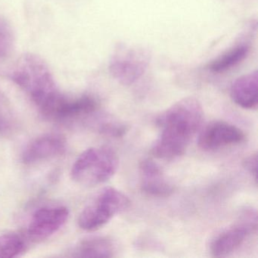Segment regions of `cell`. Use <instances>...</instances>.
Masks as SVG:
<instances>
[{
	"mask_svg": "<svg viewBox=\"0 0 258 258\" xmlns=\"http://www.w3.org/2000/svg\"><path fill=\"white\" fill-rule=\"evenodd\" d=\"M203 109L195 98H185L157 117L160 135L152 153L155 158L172 160L185 153L192 137L200 129Z\"/></svg>",
	"mask_w": 258,
	"mask_h": 258,
	"instance_id": "cell-1",
	"label": "cell"
},
{
	"mask_svg": "<svg viewBox=\"0 0 258 258\" xmlns=\"http://www.w3.org/2000/svg\"><path fill=\"white\" fill-rule=\"evenodd\" d=\"M11 79L30 96L40 111L61 93L47 64L35 54L26 53L19 58Z\"/></svg>",
	"mask_w": 258,
	"mask_h": 258,
	"instance_id": "cell-2",
	"label": "cell"
},
{
	"mask_svg": "<svg viewBox=\"0 0 258 258\" xmlns=\"http://www.w3.org/2000/svg\"><path fill=\"white\" fill-rule=\"evenodd\" d=\"M119 160L111 148H90L72 166V179L85 186L99 185L111 179L118 168Z\"/></svg>",
	"mask_w": 258,
	"mask_h": 258,
	"instance_id": "cell-3",
	"label": "cell"
},
{
	"mask_svg": "<svg viewBox=\"0 0 258 258\" xmlns=\"http://www.w3.org/2000/svg\"><path fill=\"white\" fill-rule=\"evenodd\" d=\"M131 205L129 198L113 187L99 190L86 205L78 217L83 230L93 232L108 223L114 216L121 214Z\"/></svg>",
	"mask_w": 258,
	"mask_h": 258,
	"instance_id": "cell-4",
	"label": "cell"
},
{
	"mask_svg": "<svg viewBox=\"0 0 258 258\" xmlns=\"http://www.w3.org/2000/svg\"><path fill=\"white\" fill-rule=\"evenodd\" d=\"M256 211H244L233 226L219 234L213 240L211 244V253L217 257L230 254L244 243L250 234L256 232Z\"/></svg>",
	"mask_w": 258,
	"mask_h": 258,
	"instance_id": "cell-5",
	"label": "cell"
},
{
	"mask_svg": "<svg viewBox=\"0 0 258 258\" xmlns=\"http://www.w3.org/2000/svg\"><path fill=\"white\" fill-rule=\"evenodd\" d=\"M149 57L141 49L119 48L110 61L111 75L123 85L138 81L147 69Z\"/></svg>",
	"mask_w": 258,
	"mask_h": 258,
	"instance_id": "cell-6",
	"label": "cell"
},
{
	"mask_svg": "<svg viewBox=\"0 0 258 258\" xmlns=\"http://www.w3.org/2000/svg\"><path fill=\"white\" fill-rule=\"evenodd\" d=\"M98 103L94 98L87 95L70 98L60 93L41 114L50 120L64 121L88 115L96 111Z\"/></svg>",
	"mask_w": 258,
	"mask_h": 258,
	"instance_id": "cell-7",
	"label": "cell"
},
{
	"mask_svg": "<svg viewBox=\"0 0 258 258\" xmlns=\"http://www.w3.org/2000/svg\"><path fill=\"white\" fill-rule=\"evenodd\" d=\"M69 211L66 207H47L34 212L30 220L28 235L34 241L44 240L58 232L67 222Z\"/></svg>",
	"mask_w": 258,
	"mask_h": 258,
	"instance_id": "cell-8",
	"label": "cell"
},
{
	"mask_svg": "<svg viewBox=\"0 0 258 258\" xmlns=\"http://www.w3.org/2000/svg\"><path fill=\"white\" fill-rule=\"evenodd\" d=\"M245 140V134L232 123L217 120L209 123L199 137V147L205 151H212L231 145L238 144Z\"/></svg>",
	"mask_w": 258,
	"mask_h": 258,
	"instance_id": "cell-9",
	"label": "cell"
},
{
	"mask_svg": "<svg viewBox=\"0 0 258 258\" xmlns=\"http://www.w3.org/2000/svg\"><path fill=\"white\" fill-rule=\"evenodd\" d=\"M66 141L58 134H44L31 142L24 150L22 161L33 165L63 155L66 152Z\"/></svg>",
	"mask_w": 258,
	"mask_h": 258,
	"instance_id": "cell-10",
	"label": "cell"
},
{
	"mask_svg": "<svg viewBox=\"0 0 258 258\" xmlns=\"http://www.w3.org/2000/svg\"><path fill=\"white\" fill-rule=\"evenodd\" d=\"M142 191L154 197H168L173 192V185L166 180L161 167L152 160L146 159L140 165Z\"/></svg>",
	"mask_w": 258,
	"mask_h": 258,
	"instance_id": "cell-11",
	"label": "cell"
},
{
	"mask_svg": "<svg viewBox=\"0 0 258 258\" xmlns=\"http://www.w3.org/2000/svg\"><path fill=\"white\" fill-rule=\"evenodd\" d=\"M232 101L244 109H253L258 103L257 71L243 75L232 84L230 90Z\"/></svg>",
	"mask_w": 258,
	"mask_h": 258,
	"instance_id": "cell-12",
	"label": "cell"
},
{
	"mask_svg": "<svg viewBox=\"0 0 258 258\" xmlns=\"http://www.w3.org/2000/svg\"><path fill=\"white\" fill-rule=\"evenodd\" d=\"M114 251L111 240L105 237H91L78 242L70 253L74 257H111Z\"/></svg>",
	"mask_w": 258,
	"mask_h": 258,
	"instance_id": "cell-13",
	"label": "cell"
},
{
	"mask_svg": "<svg viewBox=\"0 0 258 258\" xmlns=\"http://www.w3.org/2000/svg\"><path fill=\"white\" fill-rule=\"evenodd\" d=\"M249 52V46L241 44L229 49L207 66V69L214 73H221L232 69L244 61Z\"/></svg>",
	"mask_w": 258,
	"mask_h": 258,
	"instance_id": "cell-14",
	"label": "cell"
},
{
	"mask_svg": "<svg viewBox=\"0 0 258 258\" xmlns=\"http://www.w3.org/2000/svg\"><path fill=\"white\" fill-rule=\"evenodd\" d=\"M26 250V241L19 234L8 233L0 236V258L18 257Z\"/></svg>",
	"mask_w": 258,
	"mask_h": 258,
	"instance_id": "cell-15",
	"label": "cell"
},
{
	"mask_svg": "<svg viewBox=\"0 0 258 258\" xmlns=\"http://www.w3.org/2000/svg\"><path fill=\"white\" fill-rule=\"evenodd\" d=\"M14 33L11 25L0 17V59L8 56L14 46Z\"/></svg>",
	"mask_w": 258,
	"mask_h": 258,
	"instance_id": "cell-16",
	"label": "cell"
},
{
	"mask_svg": "<svg viewBox=\"0 0 258 258\" xmlns=\"http://www.w3.org/2000/svg\"><path fill=\"white\" fill-rule=\"evenodd\" d=\"M127 129L124 124L115 121L107 122L100 126V132L113 137H123Z\"/></svg>",
	"mask_w": 258,
	"mask_h": 258,
	"instance_id": "cell-17",
	"label": "cell"
},
{
	"mask_svg": "<svg viewBox=\"0 0 258 258\" xmlns=\"http://www.w3.org/2000/svg\"><path fill=\"white\" fill-rule=\"evenodd\" d=\"M243 166L256 182V179H257L256 178V175H257V154L256 152L247 157L243 161Z\"/></svg>",
	"mask_w": 258,
	"mask_h": 258,
	"instance_id": "cell-18",
	"label": "cell"
},
{
	"mask_svg": "<svg viewBox=\"0 0 258 258\" xmlns=\"http://www.w3.org/2000/svg\"><path fill=\"white\" fill-rule=\"evenodd\" d=\"M7 122H6V120L3 118L2 116H1V114H0V132H1V131H6V129H7Z\"/></svg>",
	"mask_w": 258,
	"mask_h": 258,
	"instance_id": "cell-19",
	"label": "cell"
}]
</instances>
